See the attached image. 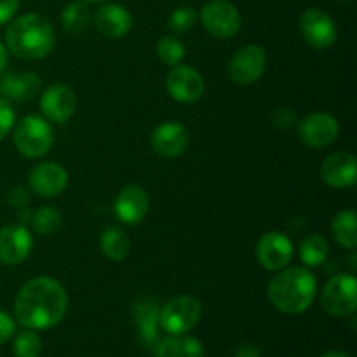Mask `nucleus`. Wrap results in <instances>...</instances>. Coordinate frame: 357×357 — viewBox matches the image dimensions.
<instances>
[{
	"label": "nucleus",
	"mask_w": 357,
	"mask_h": 357,
	"mask_svg": "<svg viewBox=\"0 0 357 357\" xmlns=\"http://www.w3.org/2000/svg\"><path fill=\"white\" fill-rule=\"evenodd\" d=\"M68 310V295L61 282L38 275L21 286L14 300V316L28 330H49L63 321Z\"/></svg>",
	"instance_id": "nucleus-1"
},
{
	"label": "nucleus",
	"mask_w": 357,
	"mask_h": 357,
	"mask_svg": "<svg viewBox=\"0 0 357 357\" xmlns=\"http://www.w3.org/2000/svg\"><path fill=\"white\" fill-rule=\"evenodd\" d=\"M268 300L282 314L296 316L312 305L317 293V279L307 267L281 268L268 281Z\"/></svg>",
	"instance_id": "nucleus-2"
},
{
	"label": "nucleus",
	"mask_w": 357,
	"mask_h": 357,
	"mask_svg": "<svg viewBox=\"0 0 357 357\" xmlns=\"http://www.w3.org/2000/svg\"><path fill=\"white\" fill-rule=\"evenodd\" d=\"M6 44L16 58L42 59L54 49V28L47 17L40 14H21L10 21L6 31Z\"/></svg>",
	"instance_id": "nucleus-3"
},
{
	"label": "nucleus",
	"mask_w": 357,
	"mask_h": 357,
	"mask_svg": "<svg viewBox=\"0 0 357 357\" xmlns=\"http://www.w3.org/2000/svg\"><path fill=\"white\" fill-rule=\"evenodd\" d=\"M52 142L51 126L38 115H26L14 128V145L17 152L28 159L44 157L51 150Z\"/></svg>",
	"instance_id": "nucleus-4"
},
{
	"label": "nucleus",
	"mask_w": 357,
	"mask_h": 357,
	"mask_svg": "<svg viewBox=\"0 0 357 357\" xmlns=\"http://www.w3.org/2000/svg\"><path fill=\"white\" fill-rule=\"evenodd\" d=\"M202 307L194 295L171 298L159 312V326L171 337H183L201 319Z\"/></svg>",
	"instance_id": "nucleus-5"
},
{
	"label": "nucleus",
	"mask_w": 357,
	"mask_h": 357,
	"mask_svg": "<svg viewBox=\"0 0 357 357\" xmlns=\"http://www.w3.org/2000/svg\"><path fill=\"white\" fill-rule=\"evenodd\" d=\"M321 305L335 317L354 316L357 309V281L354 275H333L321 293Z\"/></svg>",
	"instance_id": "nucleus-6"
},
{
	"label": "nucleus",
	"mask_w": 357,
	"mask_h": 357,
	"mask_svg": "<svg viewBox=\"0 0 357 357\" xmlns=\"http://www.w3.org/2000/svg\"><path fill=\"white\" fill-rule=\"evenodd\" d=\"M202 26L216 38H232L239 33L241 14L229 0H211L201 9Z\"/></svg>",
	"instance_id": "nucleus-7"
},
{
	"label": "nucleus",
	"mask_w": 357,
	"mask_h": 357,
	"mask_svg": "<svg viewBox=\"0 0 357 357\" xmlns=\"http://www.w3.org/2000/svg\"><path fill=\"white\" fill-rule=\"evenodd\" d=\"M298 138L309 149H326L337 142L340 124L326 112H314L298 122Z\"/></svg>",
	"instance_id": "nucleus-8"
},
{
	"label": "nucleus",
	"mask_w": 357,
	"mask_h": 357,
	"mask_svg": "<svg viewBox=\"0 0 357 357\" xmlns=\"http://www.w3.org/2000/svg\"><path fill=\"white\" fill-rule=\"evenodd\" d=\"M298 26L307 44L317 51L331 47L337 40V24H335L333 17L319 7L307 9L300 16Z\"/></svg>",
	"instance_id": "nucleus-9"
},
{
	"label": "nucleus",
	"mask_w": 357,
	"mask_h": 357,
	"mask_svg": "<svg viewBox=\"0 0 357 357\" xmlns=\"http://www.w3.org/2000/svg\"><path fill=\"white\" fill-rule=\"evenodd\" d=\"M267 68V54L260 45H244L230 58L229 77L239 86H250L261 79Z\"/></svg>",
	"instance_id": "nucleus-10"
},
{
	"label": "nucleus",
	"mask_w": 357,
	"mask_h": 357,
	"mask_svg": "<svg viewBox=\"0 0 357 357\" xmlns=\"http://www.w3.org/2000/svg\"><path fill=\"white\" fill-rule=\"evenodd\" d=\"M166 89L173 100L180 103H195L204 96V79L195 68L176 65L166 75Z\"/></svg>",
	"instance_id": "nucleus-11"
},
{
	"label": "nucleus",
	"mask_w": 357,
	"mask_h": 357,
	"mask_svg": "<svg viewBox=\"0 0 357 357\" xmlns=\"http://www.w3.org/2000/svg\"><path fill=\"white\" fill-rule=\"evenodd\" d=\"M293 258V243L286 234L271 230L257 243V260L265 271H281Z\"/></svg>",
	"instance_id": "nucleus-12"
},
{
	"label": "nucleus",
	"mask_w": 357,
	"mask_h": 357,
	"mask_svg": "<svg viewBox=\"0 0 357 357\" xmlns=\"http://www.w3.org/2000/svg\"><path fill=\"white\" fill-rule=\"evenodd\" d=\"M40 110L45 121L65 124L77 110V96L65 84H54L47 87L40 96Z\"/></svg>",
	"instance_id": "nucleus-13"
},
{
	"label": "nucleus",
	"mask_w": 357,
	"mask_h": 357,
	"mask_svg": "<svg viewBox=\"0 0 357 357\" xmlns=\"http://www.w3.org/2000/svg\"><path fill=\"white\" fill-rule=\"evenodd\" d=\"M150 209L149 192L139 185H128L119 192L114 202L115 216L126 225H138Z\"/></svg>",
	"instance_id": "nucleus-14"
},
{
	"label": "nucleus",
	"mask_w": 357,
	"mask_h": 357,
	"mask_svg": "<svg viewBox=\"0 0 357 357\" xmlns=\"http://www.w3.org/2000/svg\"><path fill=\"white\" fill-rule=\"evenodd\" d=\"M188 142H190V135H188L187 128L174 121L159 124L150 136V145H152L153 152L160 157H167V159L181 155L187 150Z\"/></svg>",
	"instance_id": "nucleus-15"
},
{
	"label": "nucleus",
	"mask_w": 357,
	"mask_h": 357,
	"mask_svg": "<svg viewBox=\"0 0 357 357\" xmlns=\"http://www.w3.org/2000/svg\"><path fill=\"white\" fill-rule=\"evenodd\" d=\"M33 237L24 225H7L0 230V264L20 265L31 253Z\"/></svg>",
	"instance_id": "nucleus-16"
},
{
	"label": "nucleus",
	"mask_w": 357,
	"mask_h": 357,
	"mask_svg": "<svg viewBox=\"0 0 357 357\" xmlns=\"http://www.w3.org/2000/svg\"><path fill=\"white\" fill-rule=\"evenodd\" d=\"M159 302L152 296H142L132 305V317L138 328V342L143 349L152 351L159 342Z\"/></svg>",
	"instance_id": "nucleus-17"
},
{
	"label": "nucleus",
	"mask_w": 357,
	"mask_h": 357,
	"mask_svg": "<svg viewBox=\"0 0 357 357\" xmlns=\"http://www.w3.org/2000/svg\"><path fill=\"white\" fill-rule=\"evenodd\" d=\"M321 178L331 188L354 187L357 181V160L352 153L337 152L321 164Z\"/></svg>",
	"instance_id": "nucleus-18"
},
{
	"label": "nucleus",
	"mask_w": 357,
	"mask_h": 357,
	"mask_svg": "<svg viewBox=\"0 0 357 357\" xmlns=\"http://www.w3.org/2000/svg\"><path fill=\"white\" fill-rule=\"evenodd\" d=\"M28 185L35 194L42 197H56L65 192L68 185V171L58 162H42L37 164L30 171Z\"/></svg>",
	"instance_id": "nucleus-19"
},
{
	"label": "nucleus",
	"mask_w": 357,
	"mask_h": 357,
	"mask_svg": "<svg viewBox=\"0 0 357 357\" xmlns=\"http://www.w3.org/2000/svg\"><path fill=\"white\" fill-rule=\"evenodd\" d=\"M94 26L108 38H122L131 31L132 16L119 3H105L94 14Z\"/></svg>",
	"instance_id": "nucleus-20"
},
{
	"label": "nucleus",
	"mask_w": 357,
	"mask_h": 357,
	"mask_svg": "<svg viewBox=\"0 0 357 357\" xmlns=\"http://www.w3.org/2000/svg\"><path fill=\"white\" fill-rule=\"evenodd\" d=\"M40 89V79L35 73H9L0 79V94L14 101L33 100Z\"/></svg>",
	"instance_id": "nucleus-21"
},
{
	"label": "nucleus",
	"mask_w": 357,
	"mask_h": 357,
	"mask_svg": "<svg viewBox=\"0 0 357 357\" xmlns=\"http://www.w3.org/2000/svg\"><path fill=\"white\" fill-rule=\"evenodd\" d=\"M101 251L112 261H122L129 255L131 243L126 232L119 227H107L101 234Z\"/></svg>",
	"instance_id": "nucleus-22"
},
{
	"label": "nucleus",
	"mask_w": 357,
	"mask_h": 357,
	"mask_svg": "<svg viewBox=\"0 0 357 357\" xmlns=\"http://www.w3.org/2000/svg\"><path fill=\"white\" fill-rule=\"evenodd\" d=\"M331 232L335 241L345 250H354L357 246V216L351 209L337 213L331 222Z\"/></svg>",
	"instance_id": "nucleus-23"
},
{
	"label": "nucleus",
	"mask_w": 357,
	"mask_h": 357,
	"mask_svg": "<svg viewBox=\"0 0 357 357\" xmlns=\"http://www.w3.org/2000/svg\"><path fill=\"white\" fill-rule=\"evenodd\" d=\"M328 253H330V246H328L326 237L321 234H310L298 246V257L307 268L323 265L326 261Z\"/></svg>",
	"instance_id": "nucleus-24"
},
{
	"label": "nucleus",
	"mask_w": 357,
	"mask_h": 357,
	"mask_svg": "<svg viewBox=\"0 0 357 357\" xmlns=\"http://www.w3.org/2000/svg\"><path fill=\"white\" fill-rule=\"evenodd\" d=\"M91 21V13L87 2L84 0H75L70 2L61 13V24L63 30L70 35L82 33Z\"/></svg>",
	"instance_id": "nucleus-25"
},
{
	"label": "nucleus",
	"mask_w": 357,
	"mask_h": 357,
	"mask_svg": "<svg viewBox=\"0 0 357 357\" xmlns=\"http://www.w3.org/2000/svg\"><path fill=\"white\" fill-rule=\"evenodd\" d=\"M61 223V213L52 206H42L31 216V229L40 236H51V234L58 232Z\"/></svg>",
	"instance_id": "nucleus-26"
},
{
	"label": "nucleus",
	"mask_w": 357,
	"mask_h": 357,
	"mask_svg": "<svg viewBox=\"0 0 357 357\" xmlns=\"http://www.w3.org/2000/svg\"><path fill=\"white\" fill-rule=\"evenodd\" d=\"M157 56H159L160 61L167 66H176L181 65L185 58V47L176 37H162L159 42H157Z\"/></svg>",
	"instance_id": "nucleus-27"
},
{
	"label": "nucleus",
	"mask_w": 357,
	"mask_h": 357,
	"mask_svg": "<svg viewBox=\"0 0 357 357\" xmlns=\"http://www.w3.org/2000/svg\"><path fill=\"white\" fill-rule=\"evenodd\" d=\"M13 352L16 357H40L42 342L33 331H21L13 344Z\"/></svg>",
	"instance_id": "nucleus-28"
},
{
	"label": "nucleus",
	"mask_w": 357,
	"mask_h": 357,
	"mask_svg": "<svg viewBox=\"0 0 357 357\" xmlns=\"http://www.w3.org/2000/svg\"><path fill=\"white\" fill-rule=\"evenodd\" d=\"M197 23V13L192 7H178L169 16V28L174 33H187Z\"/></svg>",
	"instance_id": "nucleus-29"
},
{
	"label": "nucleus",
	"mask_w": 357,
	"mask_h": 357,
	"mask_svg": "<svg viewBox=\"0 0 357 357\" xmlns=\"http://www.w3.org/2000/svg\"><path fill=\"white\" fill-rule=\"evenodd\" d=\"M14 122H16V114L13 107L6 98H0V139L9 135L10 129L14 128Z\"/></svg>",
	"instance_id": "nucleus-30"
},
{
	"label": "nucleus",
	"mask_w": 357,
	"mask_h": 357,
	"mask_svg": "<svg viewBox=\"0 0 357 357\" xmlns=\"http://www.w3.org/2000/svg\"><path fill=\"white\" fill-rule=\"evenodd\" d=\"M152 351L155 357H180V338L169 335L164 340L157 342Z\"/></svg>",
	"instance_id": "nucleus-31"
},
{
	"label": "nucleus",
	"mask_w": 357,
	"mask_h": 357,
	"mask_svg": "<svg viewBox=\"0 0 357 357\" xmlns=\"http://www.w3.org/2000/svg\"><path fill=\"white\" fill-rule=\"evenodd\" d=\"M272 122L281 129H293L295 126H298L296 114L291 110V108H286V107H279L272 112Z\"/></svg>",
	"instance_id": "nucleus-32"
},
{
	"label": "nucleus",
	"mask_w": 357,
	"mask_h": 357,
	"mask_svg": "<svg viewBox=\"0 0 357 357\" xmlns=\"http://www.w3.org/2000/svg\"><path fill=\"white\" fill-rule=\"evenodd\" d=\"M180 357H204V347L194 337L180 338Z\"/></svg>",
	"instance_id": "nucleus-33"
},
{
	"label": "nucleus",
	"mask_w": 357,
	"mask_h": 357,
	"mask_svg": "<svg viewBox=\"0 0 357 357\" xmlns=\"http://www.w3.org/2000/svg\"><path fill=\"white\" fill-rule=\"evenodd\" d=\"M14 331H16V323H14V319L9 314L0 310V345L9 342V338H13Z\"/></svg>",
	"instance_id": "nucleus-34"
},
{
	"label": "nucleus",
	"mask_w": 357,
	"mask_h": 357,
	"mask_svg": "<svg viewBox=\"0 0 357 357\" xmlns=\"http://www.w3.org/2000/svg\"><path fill=\"white\" fill-rule=\"evenodd\" d=\"M9 202L14 208H26V204L30 202V194H28L26 188L14 187L9 192Z\"/></svg>",
	"instance_id": "nucleus-35"
},
{
	"label": "nucleus",
	"mask_w": 357,
	"mask_h": 357,
	"mask_svg": "<svg viewBox=\"0 0 357 357\" xmlns=\"http://www.w3.org/2000/svg\"><path fill=\"white\" fill-rule=\"evenodd\" d=\"M17 7H20V0H0V24L13 20Z\"/></svg>",
	"instance_id": "nucleus-36"
},
{
	"label": "nucleus",
	"mask_w": 357,
	"mask_h": 357,
	"mask_svg": "<svg viewBox=\"0 0 357 357\" xmlns=\"http://www.w3.org/2000/svg\"><path fill=\"white\" fill-rule=\"evenodd\" d=\"M234 357H260V351L253 345H243V347L237 349Z\"/></svg>",
	"instance_id": "nucleus-37"
},
{
	"label": "nucleus",
	"mask_w": 357,
	"mask_h": 357,
	"mask_svg": "<svg viewBox=\"0 0 357 357\" xmlns=\"http://www.w3.org/2000/svg\"><path fill=\"white\" fill-rule=\"evenodd\" d=\"M7 59H9V52H7L6 45L0 44V72H3V68L7 66Z\"/></svg>",
	"instance_id": "nucleus-38"
},
{
	"label": "nucleus",
	"mask_w": 357,
	"mask_h": 357,
	"mask_svg": "<svg viewBox=\"0 0 357 357\" xmlns=\"http://www.w3.org/2000/svg\"><path fill=\"white\" fill-rule=\"evenodd\" d=\"M321 357H351V356L345 354V352H340V351H330V352H324Z\"/></svg>",
	"instance_id": "nucleus-39"
},
{
	"label": "nucleus",
	"mask_w": 357,
	"mask_h": 357,
	"mask_svg": "<svg viewBox=\"0 0 357 357\" xmlns=\"http://www.w3.org/2000/svg\"><path fill=\"white\" fill-rule=\"evenodd\" d=\"M84 2H87V3H103V2H107V0H84Z\"/></svg>",
	"instance_id": "nucleus-40"
},
{
	"label": "nucleus",
	"mask_w": 357,
	"mask_h": 357,
	"mask_svg": "<svg viewBox=\"0 0 357 357\" xmlns=\"http://www.w3.org/2000/svg\"><path fill=\"white\" fill-rule=\"evenodd\" d=\"M338 2H351V0H338Z\"/></svg>",
	"instance_id": "nucleus-41"
}]
</instances>
